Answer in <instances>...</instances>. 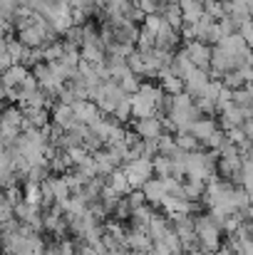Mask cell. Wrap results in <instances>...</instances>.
Instances as JSON below:
<instances>
[{
	"label": "cell",
	"instance_id": "obj_10",
	"mask_svg": "<svg viewBox=\"0 0 253 255\" xmlns=\"http://www.w3.org/2000/svg\"><path fill=\"white\" fill-rule=\"evenodd\" d=\"M169 228H171V221H169L167 216H159V213H152L149 223L144 226V231H147V236H149L152 241H159Z\"/></svg>",
	"mask_w": 253,
	"mask_h": 255
},
{
	"label": "cell",
	"instance_id": "obj_31",
	"mask_svg": "<svg viewBox=\"0 0 253 255\" xmlns=\"http://www.w3.org/2000/svg\"><path fill=\"white\" fill-rule=\"evenodd\" d=\"M124 198H127V203H129V208H137V206H142V203H147L139 188H132V191H129V193L124 196Z\"/></svg>",
	"mask_w": 253,
	"mask_h": 255
},
{
	"label": "cell",
	"instance_id": "obj_3",
	"mask_svg": "<svg viewBox=\"0 0 253 255\" xmlns=\"http://www.w3.org/2000/svg\"><path fill=\"white\" fill-rule=\"evenodd\" d=\"M189 62L199 70H209V62H211V45L201 42V40H186V47H184Z\"/></svg>",
	"mask_w": 253,
	"mask_h": 255
},
{
	"label": "cell",
	"instance_id": "obj_11",
	"mask_svg": "<svg viewBox=\"0 0 253 255\" xmlns=\"http://www.w3.org/2000/svg\"><path fill=\"white\" fill-rule=\"evenodd\" d=\"M127 251H149L152 248V238L147 236L144 228H134L127 233Z\"/></svg>",
	"mask_w": 253,
	"mask_h": 255
},
{
	"label": "cell",
	"instance_id": "obj_2",
	"mask_svg": "<svg viewBox=\"0 0 253 255\" xmlns=\"http://www.w3.org/2000/svg\"><path fill=\"white\" fill-rule=\"evenodd\" d=\"M122 171H124V176H127V181H129L132 188H142V183L152 178V159L139 156V159L124 161Z\"/></svg>",
	"mask_w": 253,
	"mask_h": 255
},
{
	"label": "cell",
	"instance_id": "obj_27",
	"mask_svg": "<svg viewBox=\"0 0 253 255\" xmlns=\"http://www.w3.org/2000/svg\"><path fill=\"white\" fill-rule=\"evenodd\" d=\"M224 141H226V134H224V129L219 127V129H216V131H214V134H211L206 141H204V146H206L209 151H216V149H219Z\"/></svg>",
	"mask_w": 253,
	"mask_h": 255
},
{
	"label": "cell",
	"instance_id": "obj_7",
	"mask_svg": "<svg viewBox=\"0 0 253 255\" xmlns=\"http://www.w3.org/2000/svg\"><path fill=\"white\" fill-rule=\"evenodd\" d=\"M75 122H77V119H75L72 107H70V104H62V102H55V107L50 109V124L60 127L62 131H67Z\"/></svg>",
	"mask_w": 253,
	"mask_h": 255
},
{
	"label": "cell",
	"instance_id": "obj_15",
	"mask_svg": "<svg viewBox=\"0 0 253 255\" xmlns=\"http://www.w3.org/2000/svg\"><path fill=\"white\" fill-rule=\"evenodd\" d=\"M40 55H42V62H57L62 60V40H50L40 47Z\"/></svg>",
	"mask_w": 253,
	"mask_h": 255
},
{
	"label": "cell",
	"instance_id": "obj_17",
	"mask_svg": "<svg viewBox=\"0 0 253 255\" xmlns=\"http://www.w3.org/2000/svg\"><path fill=\"white\" fill-rule=\"evenodd\" d=\"M231 102L241 109L246 107H253V92H251V85H244L239 89H231Z\"/></svg>",
	"mask_w": 253,
	"mask_h": 255
},
{
	"label": "cell",
	"instance_id": "obj_25",
	"mask_svg": "<svg viewBox=\"0 0 253 255\" xmlns=\"http://www.w3.org/2000/svg\"><path fill=\"white\" fill-rule=\"evenodd\" d=\"M139 82H142V80H139L137 75L127 72V75H124V77H122V80H119L117 85L122 87V92H124V94H134V92L139 89Z\"/></svg>",
	"mask_w": 253,
	"mask_h": 255
},
{
	"label": "cell",
	"instance_id": "obj_13",
	"mask_svg": "<svg viewBox=\"0 0 253 255\" xmlns=\"http://www.w3.org/2000/svg\"><path fill=\"white\" fill-rule=\"evenodd\" d=\"M27 72H30V70H27L25 65H10V67H5V70L0 72V82L5 87H15L25 80Z\"/></svg>",
	"mask_w": 253,
	"mask_h": 255
},
{
	"label": "cell",
	"instance_id": "obj_1",
	"mask_svg": "<svg viewBox=\"0 0 253 255\" xmlns=\"http://www.w3.org/2000/svg\"><path fill=\"white\" fill-rule=\"evenodd\" d=\"M194 231H196V238H199V248L204 253H216L219 246H221V226H216L209 216H196L194 218Z\"/></svg>",
	"mask_w": 253,
	"mask_h": 255
},
{
	"label": "cell",
	"instance_id": "obj_24",
	"mask_svg": "<svg viewBox=\"0 0 253 255\" xmlns=\"http://www.w3.org/2000/svg\"><path fill=\"white\" fill-rule=\"evenodd\" d=\"M204 15H209L211 20H221L226 12H224V2L221 0H206L204 2Z\"/></svg>",
	"mask_w": 253,
	"mask_h": 255
},
{
	"label": "cell",
	"instance_id": "obj_4",
	"mask_svg": "<svg viewBox=\"0 0 253 255\" xmlns=\"http://www.w3.org/2000/svg\"><path fill=\"white\" fill-rule=\"evenodd\" d=\"M72 112H75V119L84 124V127H92L94 122H99L104 114L99 112V107L94 104V102H89V99H77L75 104H72Z\"/></svg>",
	"mask_w": 253,
	"mask_h": 255
},
{
	"label": "cell",
	"instance_id": "obj_20",
	"mask_svg": "<svg viewBox=\"0 0 253 255\" xmlns=\"http://www.w3.org/2000/svg\"><path fill=\"white\" fill-rule=\"evenodd\" d=\"M174 144H176L181 151H196V149L201 146L191 131H179V134H174Z\"/></svg>",
	"mask_w": 253,
	"mask_h": 255
},
{
	"label": "cell",
	"instance_id": "obj_28",
	"mask_svg": "<svg viewBox=\"0 0 253 255\" xmlns=\"http://www.w3.org/2000/svg\"><path fill=\"white\" fill-rule=\"evenodd\" d=\"M15 10H17V2L15 0H0V20L10 22L12 15H15Z\"/></svg>",
	"mask_w": 253,
	"mask_h": 255
},
{
	"label": "cell",
	"instance_id": "obj_29",
	"mask_svg": "<svg viewBox=\"0 0 253 255\" xmlns=\"http://www.w3.org/2000/svg\"><path fill=\"white\" fill-rule=\"evenodd\" d=\"M134 5H137L144 15H152V12H159V10H162V5L154 2V0H134Z\"/></svg>",
	"mask_w": 253,
	"mask_h": 255
},
{
	"label": "cell",
	"instance_id": "obj_23",
	"mask_svg": "<svg viewBox=\"0 0 253 255\" xmlns=\"http://www.w3.org/2000/svg\"><path fill=\"white\" fill-rule=\"evenodd\" d=\"M65 154H67V159H70V164L72 166H80L84 159H89V151L84 149L82 144H77V146H70V149H62Z\"/></svg>",
	"mask_w": 253,
	"mask_h": 255
},
{
	"label": "cell",
	"instance_id": "obj_32",
	"mask_svg": "<svg viewBox=\"0 0 253 255\" xmlns=\"http://www.w3.org/2000/svg\"><path fill=\"white\" fill-rule=\"evenodd\" d=\"M17 2V7H30L32 5V0H15Z\"/></svg>",
	"mask_w": 253,
	"mask_h": 255
},
{
	"label": "cell",
	"instance_id": "obj_14",
	"mask_svg": "<svg viewBox=\"0 0 253 255\" xmlns=\"http://www.w3.org/2000/svg\"><path fill=\"white\" fill-rule=\"evenodd\" d=\"M104 178H107L104 183H107V186H112V188H114L119 196H127V193L132 191V186H129V181H127V176H124L122 166H117V169L112 171L109 176H104Z\"/></svg>",
	"mask_w": 253,
	"mask_h": 255
},
{
	"label": "cell",
	"instance_id": "obj_33",
	"mask_svg": "<svg viewBox=\"0 0 253 255\" xmlns=\"http://www.w3.org/2000/svg\"><path fill=\"white\" fill-rule=\"evenodd\" d=\"M199 2H206V0H199Z\"/></svg>",
	"mask_w": 253,
	"mask_h": 255
},
{
	"label": "cell",
	"instance_id": "obj_6",
	"mask_svg": "<svg viewBox=\"0 0 253 255\" xmlns=\"http://www.w3.org/2000/svg\"><path fill=\"white\" fill-rule=\"evenodd\" d=\"M162 131H164V124H162L159 114L147 117V119H134V134L139 139H157Z\"/></svg>",
	"mask_w": 253,
	"mask_h": 255
},
{
	"label": "cell",
	"instance_id": "obj_19",
	"mask_svg": "<svg viewBox=\"0 0 253 255\" xmlns=\"http://www.w3.org/2000/svg\"><path fill=\"white\" fill-rule=\"evenodd\" d=\"M22 201L35 203V206H42V188H40V183L25 181V186H22Z\"/></svg>",
	"mask_w": 253,
	"mask_h": 255
},
{
	"label": "cell",
	"instance_id": "obj_16",
	"mask_svg": "<svg viewBox=\"0 0 253 255\" xmlns=\"http://www.w3.org/2000/svg\"><path fill=\"white\" fill-rule=\"evenodd\" d=\"M159 15L164 17V22H167L169 27H174V30H181L184 20H181V10H179V5H164V7L159 10Z\"/></svg>",
	"mask_w": 253,
	"mask_h": 255
},
{
	"label": "cell",
	"instance_id": "obj_12",
	"mask_svg": "<svg viewBox=\"0 0 253 255\" xmlns=\"http://www.w3.org/2000/svg\"><path fill=\"white\" fill-rule=\"evenodd\" d=\"M176 5L181 10V20L184 22H196L204 15V2H199V0H179Z\"/></svg>",
	"mask_w": 253,
	"mask_h": 255
},
{
	"label": "cell",
	"instance_id": "obj_21",
	"mask_svg": "<svg viewBox=\"0 0 253 255\" xmlns=\"http://www.w3.org/2000/svg\"><path fill=\"white\" fill-rule=\"evenodd\" d=\"M152 173H157V178H167L171 176V159L164 154L152 156Z\"/></svg>",
	"mask_w": 253,
	"mask_h": 255
},
{
	"label": "cell",
	"instance_id": "obj_8",
	"mask_svg": "<svg viewBox=\"0 0 253 255\" xmlns=\"http://www.w3.org/2000/svg\"><path fill=\"white\" fill-rule=\"evenodd\" d=\"M139 191H142V196H144V201H147L149 206H162V201H164V196H167V191H164V186H162L159 178L144 181Z\"/></svg>",
	"mask_w": 253,
	"mask_h": 255
},
{
	"label": "cell",
	"instance_id": "obj_9",
	"mask_svg": "<svg viewBox=\"0 0 253 255\" xmlns=\"http://www.w3.org/2000/svg\"><path fill=\"white\" fill-rule=\"evenodd\" d=\"M216 129H219V124H216L214 119H209V117H199V119H196V122H191V127H189V131L196 136V141H199V144H204V141L216 131Z\"/></svg>",
	"mask_w": 253,
	"mask_h": 255
},
{
	"label": "cell",
	"instance_id": "obj_5",
	"mask_svg": "<svg viewBox=\"0 0 253 255\" xmlns=\"http://www.w3.org/2000/svg\"><path fill=\"white\" fill-rule=\"evenodd\" d=\"M209 72L206 70H199V67H191L189 72H186V77H184V92L186 94H191V97H199L201 92H204V87L209 85Z\"/></svg>",
	"mask_w": 253,
	"mask_h": 255
},
{
	"label": "cell",
	"instance_id": "obj_22",
	"mask_svg": "<svg viewBox=\"0 0 253 255\" xmlns=\"http://www.w3.org/2000/svg\"><path fill=\"white\" fill-rule=\"evenodd\" d=\"M112 119H117L119 124H124V122H129L132 119V112H129V94L112 109Z\"/></svg>",
	"mask_w": 253,
	"mask_h": 255
},
{
	"label": "cell",
	"instance_id": "obj_26",
	"mask_svg": "<svg viewBox=\"0 0 253 255\" xmlns=\"http://www.w3.org/2000/svg\"><path fill=\"white\" fill-rule=\"evenodd\" d=\"M2 191H5V193H2V198H5L10 206H15L17 201H22V188H20L17 183H10V186H5Z\"/></svg>",
	"mask_w": 253,
	"mask_h": 255
},
{
	"label": "cell",
	"instance_id": "obj_18",
	"mask_svg": "<svg viewBox=\"0 0 253 255\" xmlns=\"http://www.w3.org/2000/svg\"><path fill=\"white\" fill-rule=\"evenodd\" d=\"M25 55H27V47H25L20 40H7V57H10V65H22V62H25Z\"/></svg>",
	"mask_w": 253,
	"mask_h": 255
},
{
	"label": "cell",
	"instance_id": "obj_30",
	"mask_svg": "<svg viewBox=\"0 0 253 255\" xmlns=\"http://www.w3.org/2000/svg\"><path fill=\"white\" fill-rule=\"evenodd\" d=\"M236 32H239V35L244 37V42H246V45H251V42H253V27H251V20H244V22H241V25L236 27Z\"/></svg>",
	"mask_w": 253,
	"mask_h": 255
}]
</instances>
